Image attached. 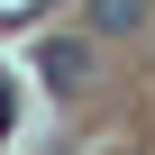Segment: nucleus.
<instances>
[{
  "instance_id": "4",
  "label": "nucleus",
  "mask_w": 155,
  "mask_h": 155,
  "mask_svg": "<svg viewBox=\"0 0 155 155\" xmlns=\"http://www.w3.org/2000/svg\"><path fill=\"white\" fill-rule=\"evenodd\" d=\"M0 128H9V82H0Z\"/></svg>"
},
{
  "instance_id": "2",
  "label": "nucleus",
  "mask_w": 155,
  "mask_h": 155,
  "mask_svg": "<svg viewBox=\"0 0 155 155\" xmlns=\"http://www.w3.org/2000/svg\"><path fill=\"white\" fill-rule=\"evenodd\" d=\"M137 18H146V0H91V28L101 37H128Z\"/></svg>"
},
{
  "instance_id": "3",
  "label": "nucleus",
  "mask_w": 155,
  "mask_h": 155,
  "mask_svg": "<svg viewBox=\"0 0 155 155\" xmlns=\"http://www.w3.org/2000/svg\"><path fill=\"white\" fill-rule=\"evenodd\" d=\"M0 18H37V0H0Z\"/></svg>"
},
{
  "instance_id": "1",
  "label": "nucleus",
  "mask_w": 155,
  "mask_h": 155,
  "mask_svg": "<svg viewBox=\"0 0 155 155\" xmlns=\"http://www.w3.org/2000/svg\"><path fill=\"white\" fill-rule=\"evenodd\" d=\"M37 73H46L55 91H82V82H91V37H46Z\"/></svg>"
}]
</instances>
